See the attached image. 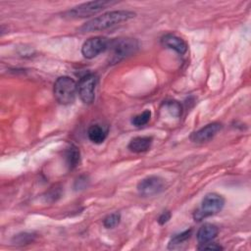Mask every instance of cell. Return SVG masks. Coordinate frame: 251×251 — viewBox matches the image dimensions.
Masks as SVG:
<instances>
[{
  "mask_svg": "<svg viewBox=\"0 0 251 251\" xmlns=\"http://www.w3.org/2000/svg\"><path fill=\"white\" fill-rule=\"evenodd\" d=\"M135 17V13L128 10H114L106 12L86 22L79 27L81 32H92L104 30L123 22H126Z\"/></svg>",
  "mask_w": 251,
  "mask_h": 251,
  "instance_id": "6da1fadb",
  "label": "cell"
},
{
  "mask_svg": "<svg viewBox=\"0 0 251 251\" xmlns=\"http://www.w3.org/2000/svg\"><path fill=\"white\" fill-rule=\"evenodd\" d=\"M139 48V42L135 38H116L110 40L109 48L110 57L109 62L111 64H117L125 58L133 55Z\"/></svg>",
  "mask_w": 251,
  "mask_h": 251,
  "instance_id": "7a4b0ae2",
  "label": "cell"
},
{
  "mask_svg": "<svg viewBox=\"0 0 251 251\" xmlns=\"http://www.w3.org/2000/svg\"><path fill=\"white\" fill-rule=\"evenodd\" d=\"M53 93L56 101L62 105H68L75 101L77 93V84L74 78L63 75L56 79L53 86Z\"/></svg>",
  "mask_w": 251,
  "mask_h": 251,
  "instance_id": "3957f363",
  "label": "cell"
},
{
  "mask_svg": "<svg viewBox=\"0 0 251 251\" xmlns=\"http://www.w3.org/2000/svg\"><path fill=\"white\" fill-rule=\"evenodd\" d=\"M225 206V198L218 194V193H208L204 196L201 206L197 209L194 214L193 218L195 221H202L205 218L214 216L222 211Z\"/></svg>",
  "mask_w": 251,
  "mask_h": 251,
  "instance_id": "277c9868",
  "label": "cell"
},
{
  "mask_svg": "<svg viewBox=\"0 0 251 251\" xmlns=\"http://www.w3.org/2000/svg\"><path fill=\"white\" fill-rule=\"evenodd\" d=\"M115 2L111 1H89L82 3L78 6L74 7L73 9H70L66 12H64L63 17L68 19H82V18H88L91 17L102 10H104L106 7L114 4Z\"/></svg>",
  "mask_w": 251,
  "mask_h": 251,
  "instance_id": "5b68a950",
  "label": "cell"
},
{
  "mask_svg": "<svg viewBox=\"0 0 251 251\" xmlns=\"http://www.w3.org/2000/svg\"><path fill=\"white\" fill-rule=\"evenodd\" d=\"M98 84V76L95 74L83 75L77 83V94L84 104H91L95 99V89Z\"/></svg>",
  "mask_w": 251,
  "mask_h": 251,
  "instance_id": "8992f818",
  "label": "cell"
},
{
  "mask_svg": "<svg viewBox=\"0 0 251 251\" xmlns=\"http://www.w3.org/2000/svg\"><path fill=\"white\" fill-rule=\"evenodd\" d=\"M137 191L143 197L158 195L166 188V181L159 176H149L137 183Z\"/></svg>",
  "mask_w": 251,
  "mask_h": 251,
  "instance_id": "52a82bcc",
  "label": "cell"
},
{
  "mask_svg": "<svg viewBox=\"0 0 251 251\" xmlns=\"http://www.w3.org/2000/svg\"><path fill=\"white\" fill-rule=\"evenodd\" d=\"M110 39L104 36H94L86 39L81 46V54L86 59H93L108 50Z\"/></svg>",
  "mask_w": 251,
  "mask_h": 251,
  "instance_id": "ba28073f",
  "label": "cell"
},
{
  "mask_svg": "<svg viewBox=\"0 0 251 251\" xmlns=\"http://www.w3.org/2000/svg\"><path fill=\"white\" fill-rule=\"evenodd\" d=\"M222 124L218 122L210 123L200 129L192 132L190 135V140L195 143L208 142L215 137V135L222 129Z\"/></svg>",
  "mask_w": 251,
  "mask_h": 251,
  "instance_id": "9c48e42d",
  "label": "cell"
},
{
  "mask_svg": "<svg viewBox=\"0 0 251 251\" xmlns=\"http://www.w3.org/2000/svg\"><path fill=\"white\" fill-rule=\"evenodd\" d=\"M182 114L181 104L176 100H168L162 103L160 107V116L165 121L179 120Z\"/></svg>",
  "mask_w": 251,
  "mask_h": 251,
  "instance_id": "30bf717a",
  "label": "cell"
},
{
  "mask_svg": "<svg viewBox=\"0 0 251 251\" xmlns=\"http://www.w3.org/2000/svg\"><path fill=\"white\" fill-rule=\"evenodd\" d=\"M161 43L170 49L175 50L176 53L183 55L188 49V45L181 37L175 33H166L161 37Z\"/></svg>",
  "mask_w": 251,
  "mask_h": 251,
  "instance_id": "8fae6325",
  "label": "cell"
},
{
  "mask_svg": "<svg viewBox=\"0 0 251 251\" xmlns=\"http://www.w3.org/2000/svg\"><path fill=\"white\" fill-rule=\"evenodd\" d=\"M152 142V136H136L129 141L127 148L133 153H142L150 149Z\"/></svg>",
  "mask_w": 251,
  "mask_h": 251,
  "instance_id": "7c38bea8",
  "label": "cell"
},
{
  "mask_svg": "<svg viewBox=\"0 0 251 251\" xmlns=\"http://www.w3.org/2000/svg\"><path fill=\"white\" fill-rule=\"evenodd\" d=\"M219 233V228L217 226L212 224H204L201 227H199L196 237L200 244L212 241Z\"/></svg>",
  "mask_w": 251,
  "mask_h": 251,
  "instance_id": "4fadbf2b",
  "label": "cell"
},
{
  "mask_svg": "<svg viewBox=\"0 0 251 251\" xmlns=\"http://www.w3.org/2000/svg\"><path fill=\"white\" fill-rule=\"evenodd\" d=\"M108 135V127L100 124H93L87 129V136L89 140L95 144L102 143Z\"/></svg>",
  "mask_w": 251,
  "mask_h": 251,
  "instance_id": "5bb4252c",
  "label": "cell"
},
{
  "mask_svg": "<svg viewBox=\"0 0 251 251\" xmlns=\"http://www.w3.org/2000/svg\"><path fill=\"white\" fill-rule=\"evenodd\" d=\"M65 159L67 162V165L70 170H74L75 168L77 167V165L80 162V152L79 149L72 144L70 147L67 148L66 154H65Z\"/></svg>",
  "mask_w": 251,
  "mask_h": 251,
  "instance_id": "9a60e30c",
  "label": "cell"
},
{
  "mask_svg": "<svg viewBox=\"0 0 251 251\" xmlns=\"http://www.w3.org/2000/svg\"><path fill=\"white\" fill-rule=\"evenodd\" d=\"M191 233H192L191 229H186V230L173 236L171 238V240L169 241V245H168L169 249H174V248L179 246L180 244H182L183 242H185L187 239L190 238Z\"/></svg>",
  "mask_w": 251,
  "mask_h": 251,
  "instance_id": "2e32d148",
  "label": "cell"
},
{
  "mask_svg": "<svg viewBox=\"0 0 251 251\" xmlns=\"http://www.w3.org/2000/svg\"><path fill=\"white\" fill-rule=\"evenodd\" d=\"M150 118H151V111L150 110H144L142 113L134 116L131 119V124L136 127L143 126L150 121Z\"/></svg>",
  "mask_w": 251,
  "mask_h": 251,
  "instance_id": "e0dca14e",
  "label": "cell"
},
{
  "mask_svg": "<svg viewBox=\"0 0 251 251\" xmlns=\"http://www.w3.org/2000/svg\"><path fill=\"white\" fill-rule=\"evenodd\" d=\"M120 221H121V214L118 212H115V213L109 214L104 218L103 226L106 228H113L120 224Z\"/></svg>",
  "mask_w": 251,
  "mask_h": 251,
  "instance_id": "ac0fdd59",
  "label": "cell"
},
{
  "mask_svg": "<svg viewBox=\"0 0 251 251\" xmlns=\"http://www.w3.org/2000/svg\"><path fill=\"white\" fill-rule=\"evenodd\" d=\"M32 239H33V235L30 233H26V232L18 234L14 237V241L17 244H27L30 241H32Z\"/></svg>",
  "mask_w": 251,
  "mask_h": 251,
  "instance_id": "d6986e66",
  "label": "cell"
},
{
  "mask_svg": "<svg viewBox=\"0 0 251 251\" xmlns=\"http://www.w3.org/2000/svg\"><path fill=\"white\" fill-rule=\"evenodd\" d=\"M62 195L61 187H52L49 191L46 192V201L50 200L51 202L56 201Z\"/></svg>",
  "mask_w": 251,
  "mask_h": 251,
  "instance_id": "ffe728a7",
  "label": "cell"
},
{
  "mask_svg": "<svg viewBox=\"0 0 251 251\" xmlns=\"http://www.w3.org/2000/svg\"><path fill=\"white\" fill-rule=\"evenodd\" d=\"M87 183H88V179L85 176H80L75 181V190H81V189H84L86 186H87Z\"/></svg>",
  "mask_w": 251,
  "mask_h": 251,
  "instance_id": "44dd1931",
  "label": "cell"
},
{
  "mask_svg": "<svg viewBox=\"0 0 251 251\" xmlns=\"http://www.w3.org/2000/svg\"><path fill=\"white\" fill-rule=\"evenodd\" d=\"M199 250H223L224 248L217 244V243H211V242H206V243H202L199 247H198Z\"/></svg>",
  "mask_w": 251,
  "mask_h": 251,
  "instance_id": "7402d4cb",
  "label": "cell"
},
{
  "mask_svg": "<svg viewBox=\"0 0 251 251\" xmlns=\"http://www.w3.org/2000/svg\"><path fill=\"white\" fill-rule=\"evenodd\" d=\"M171 217H172V214H171L170 211H164V212L160 215V217L158 218V223H159L160 225H165L166 223L169 222V220L171 219Z\"/></svg>",
  "mask_w": 251,
  "mask_h": 251,
  "instance_id": "603a6c76",
  "label": "cell"
}]
</instances>
